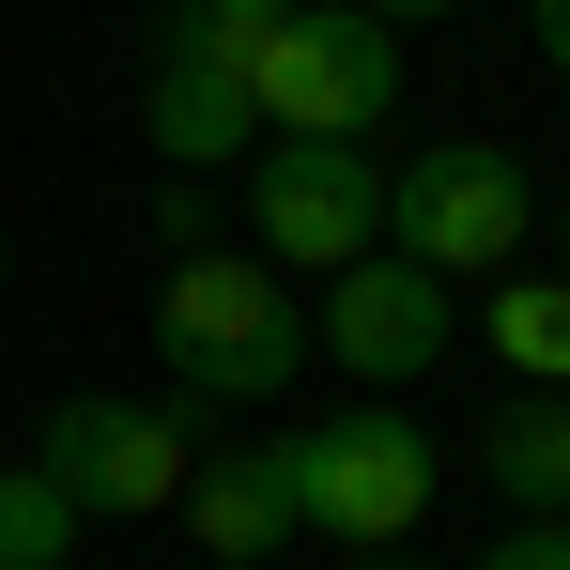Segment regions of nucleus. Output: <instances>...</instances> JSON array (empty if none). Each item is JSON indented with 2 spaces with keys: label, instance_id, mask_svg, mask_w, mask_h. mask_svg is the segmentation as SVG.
<instances>
[{
  "label": "nucleus",
  "instance_id": "obj_1",
  "mask_svg": "<svg viewBox=\"0 0 570 570\" xmlns=\"http://www.w3.org/2000/svg\"><path fill=\"white\" fill-rule=\"evenodd\" d=\"M155 371L170 401H293L308 385V293L263 263V247H186L155 278Z\"/></svg>",
  "mask_w": 570,
  "mask_h": 570
},
{
  "label": "nucleus",
  "instance_id": "obj_2",
  "mask_svg": "<svg viewBox=\"0 0 570 570\" xmlns=\"http://www.w3.org/2000/svg\"><path fill=\"white\" fill-rule=\"evenodd\" d=\"M278 478H293V540H340V556H401L448 448L416 432V401H324L278 432Z\"/></svg>",
  "mask_w": 570,
  "mask_h": 570
},
{
  "label": "nucleus",
  "instance_id": "obj_3",
  "mask_svg": "<svg viewBox=\"0 0 570 570\" xmlns=\"http://www.w3.org/2000/svg\"><path fill=\"white\" fill-rule=\"evenodd\" d=\"M385 247L432 263L448 293L509 278V263L540 247V170H524L509 139H416V155L385 170Z\"/></svg>",
  "mask_w": 570,
  "mask_h": 570
},
{
  "label": "nucleus",
  "instance_id": "obj_4",
  "mask_svg": "<svg viewBox=\"0 0 570 570\" xmlns=\"http://www.w3.org/2000/svg\"><path fill=\"white\" fill-rule=\"evenodd\" d=\"M247 108H263V139H371L401 108V31L355 0H293L247 47Z\"/></svg>",
  "mask_w": 570,
  "mask_h": 570
},
{
  "label": "nucleus",
  "instance_id": "obj_5",
  "mask_svg": "<svg viewBox=\"0 0 570 570\" xmlns=\"http://www.w3.org/2000/svg\"><path fill=\"white\" fill-rule=\"evenodd\" d=\"M247 247L278 278H340L385 247V155L371 139H247Z\"/></svg>",
  "mask_w": 570,
  "mask_h": 570
},
{
  "label": "nucleus",
  "instance_id": "obj_6",
  "mask_svg": "<svg viewBox=\"0 0 570 570\" xmlns=\"http://www.w3.org/2000/svg\"><path fill=\"white\" fill-rule=\"evenodd\" d=\"M448 340H463V293L432 278V263H401V247L340 263V278H324V308H308V371H355V401L432 385V371H448Z\"/></svg>",
  "mask_w": 570,
  "mask_h": 570
},
{
  "label": "nucleus",
  "instance_id": "obj_7",
  "mask_svg": "<svg viewBox=\"0 0 570 570\" xmlns=\"http://www.w3.org/2000/svg\"><path fill=\"white\" fill-rule=\"evenodd\" d=\"M31 463L62 478L94 524H124V509H170V493H186L200 432H186V401H124V385H78V401H47Z\"/></svg>",
  "mask_w": 570,
  "mask_h": 570
},
{
  "label": "nucleus",
  "instance_id": "obj_8",
  "mask_svg": "<svg viewBox=\"0 0 570 570\" xmlns=\"http://www.w3.org/2000/svg\"><path fill=\"white\" fill-rule=\"evenodd\" d=\"M139 139H155L170 170H247V139H263V108H247V47H200V31H170L155 94H139Z\"/></svg>",
  "mask_w": 570,
  "mask_h": 570
},
{
  "label": "nucleus",
  "instance_id": "obj_9",
  "mask_svg": "<svg viewBox=\"0 0 570 570\" xmlns=\"http://www.w3.org/2000/svg\"><path fill=\"white\" fill-rule=\"evenodd\" d=\"M170 509H186V540H200L216 570H263V556L293 540V478H278V448H200Z\"/></svg>",
  "mask_w": 570,
  "mask_h": 570
},
{
  "label": "nucleus",
  "instance_id": "obj_10",
  "mask_svg": "<svg viewBox=\"0 0 570 570\" xmlns=\"http://www.w3.org/2000/svg\"><path fill=\"white\" fill-rule=\"evenodd\" d=\"M478 478H493L509 524H556L570 509V385H509V401L478 416Z\"/></svg>",
  "mask_w": 570,
  "mask_h": 570
},
{
  "label": "nucleus",
  "instance_id": "obj_11",
  "mask_svg": "<svg viewBox=\"0 0 570 570\" xmlns=\"http://www.w3.org/2000/svg\"><path fill=\"white\" fill-rule=\"evenodd\" d=\"M478 355H493L509 385H570V278H556V263L478 278Z\"/></svg>",
  "mask_w": 570,
  "mask_h": 570
},
{
  "label": "nucleus",
  "instance_id": "obj_12",
  "mask_svg": "<svg viewBox=\"0 0 570 570\" xmlns=\"http://www.w3.org/2000/svg\"><path fill=\"white\" fill-rule=\"evenodd\" d=\"M78 524H94V509H78L47 463H0V570H62V556H78Z\"/></svg>",
  "mask_w": 570,
  "mask_h": 570
},
{
  "label": "nucleus",
  "instance_id": "obj_13",
  "mask_svg": "<svg viewBox=\"0 0 570 570\" xmlns=\"http://www.w3.org/2000/svg\"><path fill=\"white\" fill-rule=\"evenodd\" d=\"M463 570H570V509H556V524H493Z\"/></svg>",
  "mask_w": 570,
  "mask_h": 570
},
{
  "label": "nucleus",
  "instance_id": "obj_14",
  "mask_svg": "<svg viewBox=\"0 0 570 570\" xmlns=\"http://www.w3.org/2000/svg\"><path fill=\"white\" fill-rule=\"evenodd\" d=\"M524 31H540V62L570 78V0H524Z\"/></svg>",
  "mask_w": 570,
  "mask_h": 570
},
{
  "label": "nucleus",
  "instance_id": "obj_15",
  "mask_svg": "<svg viewBox=\"0 0 570 570\" xmlns=\"http://www.w3.org/2000/svg\"><path fill=\"white\" fill-rule=\"evenodd\" d=\"M355 16H385V31H432V16H463V0H355Z\"/></svg>",
  "mask_w": 570,
  "mask_h": 570
},
{
  "label": "nucleus",
  "instance_id": "obj_16",
  "mask_svg": "<svg viewBox=\"0 0 570 570\" xmlns=\"http://www.w3.org/2000/svg\"><path fill=\"white\" fill-rule=\"evenodd\" d=\"M355 570H416V556H355Z\"/></svg>",
  "mask_w": 570,
  "mask_h": 570
},
{
  "label": "nucleus",
  "instance_id": "obj_17",
  "mask_svg": "<svg viewBox=\"0 0 570 570\" xmlns=\"http://www.w3.org/2000/svg\"><path fill=\"white\" fill-rule=\"evenodd\" d=\"M0 278H16V247H0Z\"/></svg>",
  "mask_w": 570,
  "mask_h": 570
},
{
  "label": "nucleus",
  "instance_id": "obj_18",
  "mask_svg": "<svg viewBox=\"0 0 570 570\" xmlns=\"http://www.w3.org/2000/svg\"><path fill=\"white\" fill-rule=\"evenodd\" d=\"M556 247H570V232H556ZM556 278H570V263H556Z\"/></svg>",
  "mask_w": 570,
  "mask_h": 570
}]
</instances>
